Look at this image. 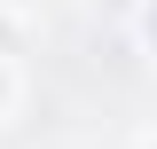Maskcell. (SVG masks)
<instances>
[{
  "instance_id": "7a4b0ae2",
  "label": "cell",
  "mask_w": 157,
  "mask_h": 149,
  "mask_svg": "<svg viewBox=\"0 0 157 149\" xmlns=\"http://www.w3.org/2000/svg\"><path fill=\"white\" fill-rule=\"evenodd\" d=\"M141 32H149V47H157V0H149V8H141Z\"/></svg>"
},
{
  "instance_id": "3957f363",
  "label": "cell",
  "mask_w": 157,
  "mask_h": 149,
  "mask_svg": "<svg viewBox=\"0 0 157 149\" xmlns=\"http://www.w3.org/2000/svg\"><path fill=\"white\" fill-rule=\"evenodd\" d=\"M141 149H157V133H149V141H141Z\"/></svg>"
},
{
  "instance_id": "6da1fadb",
  "label": "cell",
  "mask_w": 157,
  "mask_h": 149,
  "mask_svg": "<svg viewBox=\"0 0 157 149\" xmlns=\"http://www.w3.org/2000/svg\"><path fill=\"white\" fill-rule=\"evenodd\" d=\"M8 102H16V71H8V47H0V118H8Z\"/></svg>"
}]
</instances>
